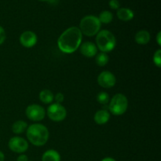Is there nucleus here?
<instances>
[{
	"instance_id": "obj_1",
	"label": "nucleus",
	"mask_w": 161,
	"mask_h": 161,
	"mask_svg": "<svg viewBox=\"0 0 161 161\" xmlns=\"http://www.w3.org/2000/svg\"><path fill=\"white\" fill-rule=\"evenodd\" d=\"M83 34L78 27L67 28L58 39V47L64 53H72L76 51L82 43Z\"/></svg>"
},
{
	"instance_id": "obj_2",
	"label": "nucleus",
	"mask_w": 161,
	"mask_h": 161,
	"mask_svg": "<svg viewBox=\"0 0 161 161\" xmlns=\"http://www.w3.org/2000/svg\"><path fill=\"white\" fill-rule=\"evenodd\" d=\"M26 135L28 141L36 146H42L48 142L50 133L46 126L40 124H33L28 127Z\"/></svg>"
},
{
	"instance_id": "obj_3",
	"label": "nucleus",
	"mask_w": 161,
	"mask_h": 161,
	"mask_svg": "<svg viewBox=\"0 0 161 161\" xmlns=\"http://www.w3.org/2000/svg\"><path fill=\"white\" fill-rule=\"evenodd\" d=\"M96 47L103 53H108L114 50L116 39L114 35L108 30H102L96 35Z\"/></svg>"
},
{
	"instance_id": "obj_4",
	"label": "nucleus",
	"mask_w": 161,
	"mask_h": 161,
	"mask_svg": "<svg viewBox=\"0 0 161 161\" xmlns=\"http://www.w3.org/2000/svg\"><path fill=\"white\" fill-rule=\"evenodd\" d=\"M102 27L98 17L94 15H87L81 19L80 23V30L82 34L91 37L99 32Z\"/></svg>"
},
{
	"instance_id": "obj_5",
	"label": "nucleus",
	"mask_w": 161,
	"mask_h": 161,
	"mask_svg": "<svg viewBox=\"0 0 161 161\" xmlns=\"http://www.w3.org/2000/svg\"><path fill=\"white\" fill-rule=\"evenodd\" d=\"M128 108V100L123 94H116L112 97L108 105V110L114 116L124 114Z\"/></svg>"
},
{
	"instance_id": "obj_6",
	"label": "nucleus",
	"mask_w": 161,
	"mask_h": 161,
	"mask_svg": "<svg viewBox=\"0 0 161 161\" xmlns=\"http://www.w3.org/2000/svg\"><path fill=\"white\" fill-rule=\"evenodd\" d=\"M47 116L54 122H61L66 118L67 110L61 104L53 103L47 108Z\"/></svg>"
},
{
	"instance_id": "obj_7",
	"label": "nucleus",
	"mask_w": 161,
	"mask_h": 161,
	"mask_svg": "<svg viewBox=\"0 0 161 161\" xmlns=\"http://www.w3.org/2000/svg\"><path fill=\"white\" fill-rule=\"evenodd\" d=\"M25 114L30 120L39 122L45 118L46 111L43 107L41 105L37 104H31L26 108Z\"/></svg>"
},
{
	"instance_id": "obj_8",
	"label": "nucleus",
	"mask_w": 161,
	"mask_h": 161,
	"mask_svg": "<svg viewBox=\"0 0 161 161\" xmlns=\"http://www.w3.org/2000/svg\"><path fill=\"white\" fill-rule=\"evenodd\" d=\"M9 149L16 153H24L28 149V143L25 138L15 136L9 139L8 142Z\"/></svg>"
},
{
	"instance_id": "obj_9",
	"label": "nucleus",
	"mask_w": 161,
	"mask_h": 161,
	"mask_svg": "<svg viewBox=\"0 0 161 161\" xmlns=\"http://www.w3.org/2000/svg\"><path fill=\"white\" fill-rule=\"evenodd\" d=\"M116 76L109 71H103L97 76V83L103 88L108 89L113 87L116 85Z\"/></svg>"
},
{
	"instance_id": "obj_10",
	"label": "nucleus",
	"mask_w": 161,
	"mask_h": 161,
	"mask_svg": "<svg viewBox=\"0 0 161 161\" xmlns=\"http://www.w3.org/2000/svg\"><path fill=\"white\" fill-rule=\"evenodd\" d=\"M20 43L26 48H31L36 44L37 35L31 31H25L20 36Z\"/></svg>"
},
{
	"instance_id": "obj_11",
	"label": "nucleus",
	"mask_w": 161,
	"mask_h": 161,
	"mask_svg": "<svg viewBox=\"0 0 161 161\" xmlns=\"http://www.w3.org/2000/svg\"><path fill=\"white\" fill-rule=\"evenodd\" d=\"M80 53L86 58H93L97 53V48L92 42H84L80 46Z\"/></svg>"
},
{
	"instance_id": "obj_12",
	"label": "nucleus",
	"mask_w": 161,
	"mask_h": 161,
	"mask_svg": "<svg viewBox=\"0 0 161 161\" xmlns=\"http://www.w3.org/2000/svg\"><path fill=\"white\" fill-rule=\"evenodd\" d=\"M110 119V113H108L107 110L101 109L96 112L94 114V122L98 125H103V124H106Z\"/></svg>"
},
{
	"instance_id": "obj_13",
	"label": "nucleus",
	"mask_w": 161,
	"mask_h": 161,
	"mask_svg": "<svg viewBox=\"0 0 161 161\" xmlns=\"http://www.w3.org/2000/svg\"><path fill=\"white\" fill-rule=\"evenodd\" d=\"M151 39L150 33L146 30H141L135 34V40L139 45H146Z\"/></svg>"
},
{
	"instance_id": "obj_14",
	"label": "nucleus",
	"mask_w": 161,
	"mask_h": 161,
	"mask_svg": "<svg viewBox=\"0 0 161 161\" xmlns=\"http://www.w3.org/2000/svg\"><path fill=\"white\" fill-rule=\"evenodd\" d=\"M116 15H117V17L120 20H123V21H129V20H131L134 18L135 14L129 8L123 7L117 9Z\"/></svg>"
},
{
	"instance_id": "obj_15",
	"label": "nucleus",
	"mask_w": 161,
	"mask_h": 161,
	"mask_svg": "<svg viewBox=\"0 0 161 161\" xmlns=\"http://www.w3.org/2000/svg\"><path fill=\"white\" fill-rule=\"evenodd\" d=\"M42 161H61V156L54 149H49L42 154Z\"/></svg>"
},
{
	"instance_id": "obj_16",
	"label": "nucleus",
	"mask_w": 161,
	"mask_h": 161,
	"mask_svg": "<svg viewBox=\"0 0 161 161\" xmlns=\"http://www.w3.org/2000/svg\"><path fill=\"white\" fill-rule=\"evenodd\" d=\"M28 128V124L25 121L17 120L12 125V131L16 135H20L26 131Z\"/></svg>"
},
{
	"instance_id": "obj_17",
	"label": "nucleus",
	"mask_w": 161,
	"mask_h": 161,
	"mask_svg": "<svg viewBox=\"0 0 161 161\" xmlns=\"http://www.w3.org/2000/svg\"><path fill=\"white\" fill-rule=\"evenodd\" d=\"M54 95L50 90H43L39 93V100L43 104H50L53 101Z\"/></svg>"
},
{
	"instance_id": "obj_18",
	"label": "nucleus",
	"mask_w": 161,
	"mask_h": 161,
	"mask_svg": "<svg viewBox=\"0 0 161 161\" xmlns=\"http://www.w3.org/2000/svg\"><path fill=\"white\" fill-rule=\"evenodd\" d=\"M109 61V58H108V55L106 53H103V52H101V53H97L95 58V62L100 67H104V66L106 65L108 63Z\"/></svg>"
},
{
	"instance_id": "obj_19",
	"label": "nucleus",
	"mask_w": 161,
	"mask_h": 161,
	"mask_svg": "<svg viewBox=\"0 0 161 161\" xmlns=\"http://www.w3.org/2000/svg\"><path fill=\"white\" fill-rule=\"evenodd\" d=\"M99 20H100L101 24H105V25H108V24L111 23L112 20L113 19V15L110 11L108 10H104L99 14L98 17Z\"/></svg>"
},
{
	"instance_id": "obj_20",
	"label": "nucleus",
	"mask_w": 161,
	"mask_h": 161,
	"mask_svg": "<svg viewBox=\"0 0 161 161\" xmlns=\"http://www.w3.org/2000/svg\"><path fill=\"white\" fill-rule=\"evenodd\" d=\"M97 101L101 105H107L109 102V95L106 92L102 91L97 95Z\"/></svg>"
},
{
	"instance_id": "obj_21",
	"label": "nucleus",
	"mask_w": 161,
	"mask_h": 161,
	"mask_svg": "<svg viewBox=\"0 0 161 161\" xmlns=\"http://www.w3.org/2000/svg\"><path fill=\"white\" fill-rule=\"evenodd\" d=\"M153 60V63L155 64V65L157 66V68L161 67V50L160 49H158V50L154 53Z\"/></svg>"
},
{
	"instance_id": "obj_22",
	"label": "nucleus",
	"mask_w": 161,
	"mask_h": 161,
	"mask_svg": "<svg viewBox=\"0 0 161 161\" xmlns=\"http://www.w3.org/2000/svg\"><path fill=\"white\" fill-rule=\"evenodd\" d=\"M108 6L113 9H119L120 8V3L119 0H110L108 2Z\"/></svg>"
},
{
	"instance_id": "obj_23",
	"label": "nucleus",
	"mask_w": 161,
	"mask_h": 161,
	"mask_svg": "<svg viewBox=\"0 0 161 161\" xmlns=\"http://www.w3.org/2000/svg\"><path fill=\"white\" fill-rule=\"evenodd\" d=\"M6 39V31H5L4 28L0 25V45H2L3 43H4L5 40Z\"/></svg>"
},
{
	"instance_id": "obj_24",
	"label": "nucleus",
	"mask_w": 161,
	"mask_h": 161,
	"mask_svg": "<svg viewBox=\"0 0 161 161\" xmlns=\"http://www.w3.org/2000/svg\"><path fill=\"white\" fill-rule=\"evenodd\" d=\"M53 99H55V101H56V103L61 104L63 102H64V96L62 93H58V94L54 96V98Z\"/></svg>"
},
{
	"instance_id": "obj_25",
	"label": "nucleus",
	"mask_w": 161,
	"mask_h": 161,
	"mask_svg": "<svg viewBox=\"0 0 161 161\" xmlns=\"http://www.w3.org/2000/svg\"><path fill=\"white\" fill-rule=\"evenodd\" d=\"M17 161H28V158L26 155H25V154H20V155L17 157Z\"/></svg>"
},
{
	"instance_id": "obj_26",
	"label": "nucleus",
	"mask_w": 161,
	"mask_h": 161,
	"mask_svg": "<svg viewBox=\"0 0 161 161\" xmlns=\"http://www.w3.org/2000/svg\"><path fill=\"white\" fill-rule=\"evenodd\" d=\"M157 42L158 43L159 46H161V32L159 31L158 34L157 36Z\"/></svg>"
},
{
	"instance_id": "obj_27",
	"label": "nucleus",
	"mask_w": 161,
	"mask_h": 161,
	"mask_svg": "<svg viewBox=\"0 0 161 161\" xmlns=\"http://www.w3.org/2000/svg\"><path fill=\"white\" fill-rule=\"evenodd\" d=\"M5 160V155L2 151H0V161H4Z\"/></svg>"
},
{
	"instance_id": "obj_28",
	"label": "nucleus",
	"mask_w": 161,
	"mask_h": 161,
	"mask_svg": "<svg viewBox=\"0 0 161 161\" xmlns=\"http://www.w3.org/2000/svg\"><path fill=\"white\" fill-rule=\"evenodd\" d=\"M102 161H116L115 159L111 158V157H106V158H104Z\"/></svg>"
},
{
	"instance_id": "obj_29",
	"label": "nucleus",
	"mask_w": 161,
	"mask_h": 161,
	"mask_svg": "<svg viewBox=\"0 0 161 161\" xmlns=\"http://www.w3.org/2000/svg\"><path fill=\"white\" fill-rule=\"evenodd\" d=\"M39 1H49V0H39Z\"/></svg>"
}]
</instances>
